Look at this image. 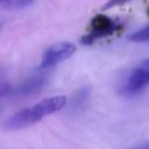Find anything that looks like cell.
Instances as JSON below:
<instances>
[{"mask_svg":"<svg viewBox=\"0 0 149 149\" xmlns=\"http://www.w3.org/2000/svg\"><path fill=\"white\" fill-rule=\"evenodd\" d=\"M66 104V98L64 95L50 97L48 99H43L42 101L30 106L29 108H24L12 116H9L3 122V128L7 130H16L29 127L49 114H52L59 109H62Z\"/></svg>","mask_w":149,"mask_h":149,"instance_id":"obj_1","label":"cell"},{"mask_svg":"<svg viewBox=\"0 0 149 149\" xmlns=\"http://www.w3.org/2000/svg\"><path fill=\"white\" fill-rule=\"evenodd\" d=\"M121 27L122 26L119 21L111 19L105 14H98L91 20L90 30L81 38V43L92 44L98 40L113 35L114 33L119 31Z\"/></svg>","mask_w":149,"mask_h":149,"instance_id":"obj_2","label":"cell"},{"mask_svg":"<svg viewBox=\"0 0 149 149\" xmlns=\"http://www.w3.org/2000/svg\"><path fill=\"white\" fill-rule=\"evenodd\" d=\"M76 51V47L74 44L70 43V42H61V43H56L51 47H49L42 56V61H41V68L47 69V68H51L68 58H70Z\"/></svg>","mask_w":149,"mask_h":149,"instance_id":"obj_3","label":"cell"},{"mask_svg":"<svg viewBox=\"0 0 149 149\" xmlns=\"http://www.w3.org/2000/svg\"><path fill=\"white\" fill-rule=\"evenodd\" d=\"M147 84H149V70L139 66L134 69L132 74L129 76L127 85L125 86V92H127L128 94L137 93Z\"/></svg>","mask_w":149,"mask_h":149,"instance_id":"obj_4","label":"cell"},{"mask_svg":"<svg viewBox=\"0 0 149 149\" xmlns=\"http://www.w3.org/2000/svg\"><path fill=\"white\" fill-rule=\"evenodd\" d=\"M45 83V78L44 77H34V78H30L29 80L24 81L23 84H21L19 87L14 88L12 92H10V95L13 98H23V97H27V95H30L35 92H38L42 86L44 85Z\"/></svg>","mask_w":149,"mask_h":149,"instance_id":"obj_5","label":"cell"},{"mask_svg":"<svg viewBox=\"0 0 149 149\" xmlns=\"http://www.w3.org/2000/svg\"><path fill=\"white\" fill-rule=\"evenodd\" d=\"M127 38L129 41H132V42H146V41H149V24L143 27V28H141L140 30H136L133 34L128 35Z\"/></svg>","mask_w":149,"mask_h":149,"instance_id":"obj_6","label":"cell"},{"mask_svg":"<svg viewBox=\"0 0 149 149\" xmlns=\"http://www.w3.org/2000/svg\"><path fill=\"white\" fill-rule=\"evenodd\" d=\"M132 0H108L105 6L102 7V9H109L112 7H115V6H120V5H123V3H127Z\"/></svg>","mask_w":149,"mask_h":149,"instance_id":"obj_7","label":"cell"},{"mask_svg":"<svg viewBox=\"0 0 149 149\" xmlns=\"http://www.w3.org/2000/svg\"><path fill=\"white\" fill-rule=\"evenodd\" d=\"M33 2V0H14V5L17 8H24L27 6H29Z\"/></svg>","mask_w":149,"mask_h":149,"instance_id":"obj_8","label":"cell"},{"mask_svg":"<svg viewBox=\"0 0 149 149\" xmlns=\"http://www.w3.org/2000/svg\"><path fill=\"white\" fill-rule=\"evenodd\" d=\"M130 149H149V142L148 143H143V144H140V146H136V147H133Z\"/></svg>","mask_w":149,"mask_h":149,"instance_id":"obj_9","label":"cell"},{"mask_svg":"<svg viewBox=\"0 0 149 149\" xmlns=\"http://www.w3.org/2000/svg\"><path fill=\"white\" fill-rule=\"evenodd\" d=\"M140 66H141V68H144V69H147V70H149V58L144 59V61L141 63Z\"/></svg>","mask_w":149,"mask_h":149,"instance_id":"obj_10","label":"cell"},{"mask_svg":"<svg viewBox=\"0 0 149 149\" xmlns=\"http://www.w3.org/2000/svg\"><path fill=\"white\" fill-rule=\"evenodd\" d=\"M0 1H1V5H3V6H6V3H7V2H9L10 0H0Z\"/></svg>","mask_w":149,"mask_h":149,"instance_id":"obj_11","label":"cell"},{"mask_svg":"<svg viewBox=\"0 0 149 149\" xmlns=\"http://www.w3.org/2000/svg\"><path fill=\"white\" fill-rule=\"evenodd\" d=\"M147 14H148V16H149V7H148V9H147Z\"/></svg>","mask_w":149,"mask_h":149,"instance_id":"obj_12","label":"cell"}]
</instances>
